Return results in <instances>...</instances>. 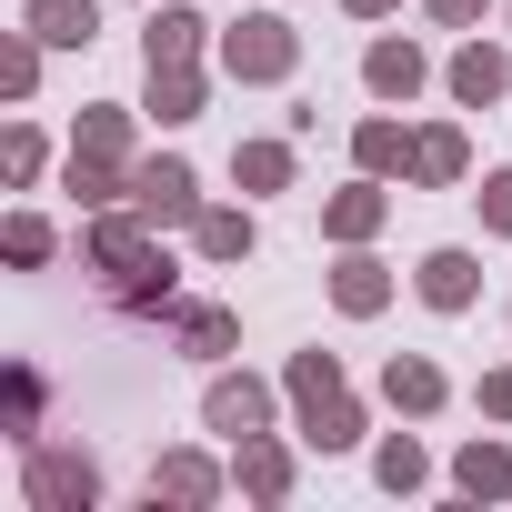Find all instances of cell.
Wrapping results in <instances>:
<instances>
[{
  "mask_svg": "<svg viewBox=\"0 0 512 512\" xmlns=\"http://www.w3.org/2000/svg\"><path fill=\"white\" fill-rule=\"evenodd\" d=\"M211 482H221V472H211L201 452H171V462L151 472V492H171V502H211Z\"/></svg>",
  "mask_w": 512,
  "mask_h": 512,
  "instance_id": "cell-24",
  "label": "cell"
},
{
  "mask_svg": "<svg viewBox=\"0 0 512 512\" xmlns=\"http://www.w3.org/2000/svg\"><path fill=\"white\" fill-rule=\"evenodd\" d=\"M332 302H342V312H352V322H372V312H382V302H392V272H382V262H362V251H352V262H342V272H332Z\"/></svg>",
  "mask_w": 512,
  "mask_h": 512,
  "instance_id": "cell-11",
  "label": "cell"
},
{
  "mask_svg": "<svg viewBox=\"0 0 512 512\" xmlns=\"http://www.w3.org/2000/svg\"><path fill=\"white\" fill-rule=\"evenodd\" d=\"M0 251H11L21 272H41V262H51V221H31V211H21L11 231H0Z\"/></svg>",
  "mask_w": 512,
  "mask_h": 512,
  "instance_id": "cell-27",
  "label": "cell"
},
{
  "mask_svg": "<svg viewBox=\"0 0 512 512\" xmlns=\"http://www.w3.org/2000/svg\"><path fill=\"white\" fill-rule=\"evenodd\" d=\"M482 11H492V0H432V21H442V31H472Z\"/></svg>",
  "mask_w": 512,
  "mask_h": 512,
  "instance_id": "cell-30",
  "label": "cell"
},
{
  "mask_svg": "<svg viewBox=\"0 0 512 512\" xmlns=\"http://www.w3.org/2000/svg\"><path fill=\"white\" fill-rule=\"evenodd\" d=\"M372 472H382V492H422V472H432V462H422V442L402 432V442H382V462H372Z\"/></svg>",
  "mask_w": 512,
  "mask_h": 512,
  "instance_id": "cell-26",
  "label": "cell"
},
{
  "mask_svg": "<svg viewBox=\"0 0 512 512\" xmlns=\"http://www.w3.org/2000/svg\"><path fill=\"white\" fill-rule=\"evenodd\" d=\"M101 31V11L91 0H31V41H51V51H81Z\"/></svg>",
  "mask_w": 512,
  "mask_h": 512,
  "instance_id": "cell-9",
  "label": "cell"
},
{
  "mask_svg": "<svg viewBox=\"0 0 512 512\" xmlns=\"http://www.w3.org/2000/svg\"><path fill=\"white\" fill-rule=\"evenodd\" d=\"M201 31H211V21L181 11V0H171V11H151V71H181V61L201 51Z\"/></svg>",
  "mask_w": 512,
  "mask_h": 512,
  "instance_id": "cell-10",
  "label": "cell"
},
{
  "mask_svg": "<svg viewBox=\"0 0 512 512\" xmlns=\"http://www.w3.org/2000/svg\"><path fill=\"white\" fill-rule=\"evenodd\" d=\"M322 231H332V241H372V231H382V191H372V181L332 191V201H322Z\"/></svg>",
  "mask_w": 512,
  "mask_h": 512,
  "instance_id": "cell-12",
  "label": "cell"
},
{
  "mask_svg": "<svg viewBox=\"0 0 512 512\" xmlns=\"http://www.w3.org/2000/svg\"><path fill=\"white\" fill-rule=\"evenodd\" d=\"M131 211L161 231V221H201V181H191V161H141L131 171Z\"/></svg>",
  "mask_w": 512,
  "mask_h": 512,
  "instance_id": "cell-4",
  "label": "cell"
},
{
  "mask_svg": "<svg viewBox=\"0 0 512 512\" xmlns=\"http://www.w3.org/2000/svg\"><path fill=\"white\" fill-rule=\"evenodd\" d=\"M292 61H302V41H292L282 11H251V21L221 31V71L231 81H292Z\"/></svg>",
  "mask_w": 512,
  "mask_h": 512,
  "instance_id": "cell-2",
  "label": "cell"
},
{
  "mask_svg": "<svg viewBox=\"0 0 512 512\" xmlns=\"http://www.w3.org/2000/svg\"><path fill=\"white\" fill-rule=\"evenodd\" d=\"M31 502L41 512H91L101 502V472H91V452H51V442H31Z\"/></svg>",
  "mask_w": 512,
  "mask_h": 512,
  "instance_id": "cell-3",
  "label": "cell"
},
{
  "mask_svg": "<svg viewBox=\"0 0 512 512\" xmlns=\"http://www.w3.org/2000/svg\"><path fill=\"white\" fill-rule=\"evenodd\" d=\"M151 111L161 121H201V71L181 61V71H151Z\"/></svg>",
  "mask_w": 512,
  "mask_h": 512,
  "instance_id": "cell-21",
  "label": "cell"
},
{
  "mask_svg": "<svg viewBox=\"0 0 512 512\" xmlns=\"http://www.w3.org/2000/svg\"><path fill=\"white\" fill-rule=\"evenodd\" d=\"M452 482H462L472 502H502V492H512V452H502V442H462V462H452Z\"/></svg>",
  "mask_w": 512,
  "mask_h": 512,
  "instance_id": "cell-13",
  "label": "cell"
},
{
  "mask_svg": "<svg viewBox=\"0 0 512 512\" xmlns=\"http://www.w3.org/2000/svg\"><path fill=\"white\" fill-rule=\"evenodd\" d=\"M241 492H262V502L292 492V452H282L272 432H251V442H241Z\"/></svg>",
  "mask_w": 512,
  "mask_h": 512,
  "instance_id": "cell-14",
  "label": "cell"
},
{
  "mask_svg": "<svg viewBox=\"0 0 512 512\" xmlns=\"http://www.w3.org/2000/svg\"><path fill=\"white\" fill-rule=\"evenodd\" d=\"M171 332H181V352H231V312H211V302H191V312H171Z\"/></svg>",
  "mask_w": 512,
  "mask_h": 512,
  "instance_id": "cell-23",
  "label": "cell"
},
{
  "mask_svg": "<svg viewBox=\"0 0 512 512\" xmlns=\"http://www.w3.org/2000/svg\"><path fill=\"white\" fill-rule=\"evenodd\" d=\"M31 71H41V51H31V41L0 51V91H31Z\"/></svg>",
  "mask_w": 512,
  "mask_h": 512,
  "instance_id": "cell-28",
  "label": "cell"
},
{
  "mask_svg": "<svg viewBox=\"0 0 512 512\" xmlns=\"http://www.w3.org/2000/svg\"><path fill=\"white\" fill-rule=\"evenodd\" d=\"M191 241H201V262H251V211H201Z\"/></svg>",
  "mask_w": 512,
  "mask_h": 512,
  "instance_id": "cell-18",
  "label": "cell"
},
{
  "mask_svg": "<svg viewBox=\"0 0 512 512\" xmlns=\"http://www.w3.org/2000/svg\"><path fill=\"white\" fill-rule=\"evenodd\" d=\"M482 412H492V422H512V372H482Z\"/></svg>",
  "mask_w": 512,
  "mask_h": 512,
  "instance_id": "cell-31",
  "label": "cell"
},
{
  "mask_svg": "<svg viewBox=\"0 0 512 512\" xmlns=\"http://www.w3.org/2000/svg\"><path fill=\"white\" fill-rule=\"evenodd\" d=\"M472 292H482L472 251H432V262H422V302H432V312H472Z\"/></svg>",
  "mask_w": 512,
  "mask_h": 512,
  "instance_id": "cell-7",
  "label": "cell"
},
{
  "mask_svg": "<svg viewBox=\"0 0 512 512\" xmlns=\"http://www.w3.org/2000/svg\"><path fill=\"white\" fill-rule=\"evenodd\" d=\"M231 171H241V191H282L292 181V141H241Z\"/></svg>",
  "mask_w": 512,
  "mask_h": 512,
  "instance_id": "cell-20",
  "label": "cell"
},
{
  "mask_svg": "<svg viewBox=\"0 0 512 512\" xmlns=\"http://www.w3.org/2000/svg\"><path fill=\"white\" fill-rule=\"evenodd\" d=\"M362 81H372L382 101H412V91L432 81V61H422L412 41H372V51H362Z\"/></svg>",
  "mask_w": 512,
  "mask_h": 512,
  "instance_id": "cell-6",
  "label": "cell"
},
{
  "mask_svg": "<svg viewBox=\"0 0 512 512\" xmlns=\"http://www.w3.org/2000/svg\"><path fill=\"white\" fill-rule=\"evenodd\" d=\"M141 231H151L141 211H131V221H101V231H91V262H101V272H141V262H151Z\"/></svg>",
  "mask_w": 512,
  "mask_h": 512,
  "instance_id": "cell-17",
  "label": "cell"
},
{
  "mask_svg": "<svg viewBox=\"0 0 512 512\" xmlns=\"http://www.w3.org/2000/svg\"><path fill=\"white\" fill-rule=\"evenodd\" d=\"M482 221H492V231H512V171H492V181H482Z\"/></svg>",
  "mask_w": 512,
  "mask_h": 512,
  "instance_id": "cell-29",
  "label": "cell"
},
{
  "mask_svg": "<svg viewBox=\"0 0 512 512\" xmlns=\"http://www.w3.org/2000/svg\"><path fill=\"white\" fill-rule=\"evenodd\" d=\"M201 422L231 432V442H251V432H272V392L251 382V372H221V382L201 392Z\"/></svg>",
  "mask_w": 512,
  "mask_h": 512,
  "instance_id": "cell-5",
  "label": "cell"
},
{
  "mask_svg": "<svg viewBox=\"0 0 512 512\" xmlns=\"http://www.w3.org/2000/svg\"><path fill=\"white\" fill-rule=\"evenodd\" d=\"M352 161L382 181V171H412V141H402V121H362L352 131Z\"/></svg>",
  "mask_w": 512,
  "mask_h": 512,
  "instance_id": "cell-19",
  "label": "cell"
},
{
  "mask_svg": "<svg viewBox=\"0 0 512 512\" xmlns=\"http://www.w3.org/2000/svg\"><path fill=\"white\" fill-rule=\"evenodd\" d=\"M352 11H362V21H382V11H392V0H352Z\"/></svg>",
  "mask_w": 512,
  "mask_h": 512,
  "instance_id": "cell-32",
  "label": "cell"
},
{
  "mask_svg": "<svg viewBox=\"0 0 512 512\" xmlns=\"http://www.w3.org/2000/svg\"><path fill=\"white\" fill-rule=\"evenodd\" d=\"M332 392H342V362H332V352H292V402L312 412V402H332Z\"/></svg>",
  "mask_w": 512,
  "mask_h": 512,
  "instance_id": "cell-25",
  "label": "cell"
},
{
  "mask_svg": "<svg viewBox=\"0 0 512 512\" xmlns=\"http://www.w3.org/2000/svg\"><path fill=\"white\" fill-rule=\"evenodd\" d=\"M502 81H512V71H502V51H482V41H462V51H452V101H462V111L502 101Z\"/></svg>",
  "mask_w": 512,
  "mask_h": 512,
  "instance_id": "cell-8",
  "label": "cell"
},
{
  "mask_svg": "<svg viewBox=\"0 0 512 512\" xmlns=\"http://www.w3.org/2000/svg\"><path fill=\"white\" fill-rule=\"evenodd\" d=\"M462 161H472L462 131H422V141H412V181H462Z\"/></svg>",
  "mask_w": 512,
  "mask_h": 512,
  "instance_id": "cell-22",
  "label": "cell"
},
{
  "mask_svg": "<svg viewBox=\"0 0 512 512\" xmlns=\"http://www.w3.org/2000/svg\"><path fill=\"white\" fill-rule=\"evenodd\" d=\"M302 442H322V452H352V442H362V402H352V392L312 402V412H302Z\"/></svg>",
  "mask_w": 512,
  "mask_h": 512,
  "instance_id": "cell-16",
  "label": "cell"
},
{
  "mask_svg": "<svg viewBox=\"0 0 512 512\" xmlns=\"http://www.w3.org/2000/svg\"><path fill=\"white\" fill-rule=\"evenodd\" d=\"M121 151H131V111H81V141H71V191H81V201H121V191H131Z\"/></svg>",
  "mask_w": 512,
  "mask_h": 512,
  "instance_id": "cell-1",
  "label": "cell"
},
{
  "mask_svg": "<svg viewBox=\"0 0 512 512\" xmlns=\"http://www.w3.org/2000/svg\"><path fill=\"white\" fill-rule=\"evenodd\" d=\"M382 402H392V412H432V402H442V372H432V362H412V352H392Z\"/></svg>",
  "mask_w": 512,
  "mask_h": 512,
  "instance_id": "cell-15",
  "label": "cell"
}]
</instances>
